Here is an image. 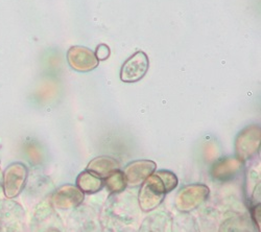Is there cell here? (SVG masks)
<instances>
[{"instance_id":"7a4b0ae2","label":"cell","mask_w":261,"mask_h":232,"mask_svg":"<svg viewBox=\"0 0 261 232\" xmlns=\"http://www.w3.org/2000/svg\"><path fill=\"white\" fill-rule=\"evenodd\" d=\"M138 195V202L142 212L149 213L158 208L165 199L166 192L163 183L154 173L141 185Z\"/></svg>"},{"instance_id":"5b68a950","label":"cell","mask_w":261,"mask_h":232,"mask_svg":"<svg viewBox=\"0 0 261 232\" xmlns=\"http://www.w3.org/2000/svg\"><path fill=\"white\" fill-rule=\"evenodd\" d=\"M67 61L70 67L79 72L92 71L99 64V61L93 50L79 45L69 48L67 51Z\"/></svg>"},{"instance_id":"52a82bcc","label":"cell","mask_w":261,"mask_h":232,"mask_svg":"<svg viewBox=\"0 0 261 232\" xmlns=\"http://www.w3.org/2000/svg\"><path fill=\"white\" fill-rule=\"evenodd\" d=\"M244 162L235 157H226L217 160L211 167V176L219 182H228L239 175L244 167Z\"/></svg>"},{"instance_id":"8fae6325","label":"cell","mask_w":261,"mask_h":232,"mask_svg":"<svg viewBox=\"0 0 261 232\" xmlns=\"http://www.w3.org/2000/svg\"><path fill=\"white\" fill-rule=\"evenodd\" d=\"M105 186L111 194H119L122 193L126 188V179L122 171L116 170L113 173H111L108 177L103 179Z\"/></svg>"},{"instance_id":"6da1fadb","label":"cell","mask_w":261,"mask_h":232,"mask_svg":"<svg viewBox=\"0 0 261 232\" xmlns=\"http://www.w3.org/2000/svg\"><path fill=\"white\" fill-rule=\"evenodd\" d=\"M261 130L258 123L249 124L238 133L235 139V156L244 163L252 159L259 151Z\"/></svg>"},{"instance_id":"277c9868","label":"cell","mask_w":261,"mask_h":232,"mask_svg":"<svg viewBox=\"0 0 261 232\" xmlns=\"http://www.w3.org/2000/svg\"><path fill=\"white\" fill-rule=\"evenodd\" d=\"M148 68L149 60L147 55L142 50H138L123 63L120 70V80L123 83H137L145 76Z\"/></svg>"},{"instance_id":"5bb4252c","label":"cell","mask_w":261,"mask_h":232,"mask_svg":"<svg viewBox=\"0 0 261 232\" xmlns=\"http://www.w3.org/2000/svg\"><path fill=\"white\" fill-rule=\"evenodd\" d=\"M94 53H95V56L98 59V61L107 60L109 57H110V54H111L110 47L106 44H99L96 47V50Z\"/></svg>"},{"instance_id":"7c38bea8","label":"cell","mask_w":261,"mask_h":232,"mask_svg":"<svg viewBox=\"0 0 261 232\" xmlns=\"http://www.w3.org/2000/svg\"><path fill=\"white\" fill-rule=\"evenodd\" d=\"M155 174L159 177V179L163 183L166 194L172 192L173 189L177 188L179 180L175 173H172L170 171H166V170H161V171L156 172Z\"/></svg>"},{"instance_id":"9c48e42d","label":"cell","mask_w":261,"mask_h":232,"mask_svg":"<svg viewBox=\"0 0 261 232\" xmlns=\"http://www.w3.org/2000/svg\"><path fill=\"white\" fill-rule=\"evenodd\" d=\"M120 168V163L113 157L110 156H98L92 159L88 165H87V171H89L96 176L105 179L111 173Z\"/></svg>"},{"instance_id":"9a60e30c","label":"cell","mask_w":261,"mask_h":232,"mask_svg":"<svg viewBox=\"0 0 261 232\" xmlns=\"http://www.w3.org/2000/svg\"><path fill=\"white\" fill-rule=\"evenodd\" d=\"M46 232H61V231L58 230V229H49V230L46 231Z\"/></svg>"},{"instance_id":"4fadbf2b","label":"cell","mask_w":261,"mask_h":232,"mask_svg":"<svg viewBox=\"0 0 261 232\" xmlns=\"http://www.w3.org/2000/svg\"><path fill=\"white\" fill-rule=\"evenodd\" d=\"M251 217L252 220L255 224V226L258 228V231L260 232V217H261V208H260V203H256L254 206L251 207Z\"/></svg>"},{"instance_id":"3957f363","label":"cell","mask_w":261,"mask_h":232,"mask_svg":"<svg viewBox=\"0 0 261 232\" xmlns=\"http://www.w3.org/2000/svg\"><path fill=\"white\" fill-rule=\"evenodd\" d=\"M210 189L202 183L184 186L176 198V207L182 213H189L201 206L209 197Z\"/></svg>"},{"instance_id":"30bf717a","label":"cell","mask_w":261,"mask_h":232,"mask_svg":"<svg viewBox=\"0 0 261 232\" xmlns=\"http://www.w3.org/2000/svg\"><path fill=\"white\" fill-rule=\"evenodd\" d=\"M75 183L80 191L87 195L96 194L105 187L103 179L87 170L77 176Z\"/></svg>"},{"instance_id":"ba28073f","label":"cell","mask_w":261,"mask_h":232,"mask_svg":"<svg viewBox=\"0 0 261 232\" xmlns=\"http://www.w3.org/2000/svg\"><path fill=\"white\" fill-rule=\"evenodd\" d=\"M85 200V194L76 185L66 184L60 187L55 196V204L60 209H71L79 207Z\"/></svg>"},{"instance_id":"8992f818","label":"cell","mask_w":261,"mask_h":232,"mask_svg":"<svg viewBox=\"0 0 261 232\" xmlns=\"http://www.w3.org/2000/svg\"><path fill=\"white\" fill-rule=\"evenodd\" d=\"M157 170L155 161L148 159H140L129 162L125 167L123 174L126 179L127 186H140L149 176L153 175Z\"/></svg>"}]
</instances>
